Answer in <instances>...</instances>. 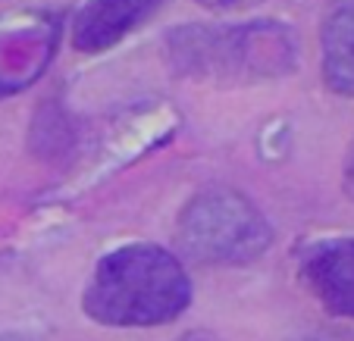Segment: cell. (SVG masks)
<instances>
[{
	"label": "cell",
	"mask_w": 354,
	"mask_h": 341,
	"mask_svg": "<svg viewBox=\"0 0 354 341\" xmlns=\"http://www.w3.org/2000/svg\"><path fill=\"white\" fill-rule=\"evenodd\" d=\"M192 304V279L160 244H126L100 257L82 310L100 326L151 329L179 320Z\"/></svg>",
	"instance_id": "obj_1"
},
{
	"label": "cell",
	"mask_w": 354,
	"mask_h": 341,
	"mask_svg": "<svg viewBox=\"0 0 354 341\" xmlns=\"http://www.w3.org/2000/svg\"><path fill=\"white\" fill-rule=\"evenodd\" d=\"M163 57L179 79L232 88L282 79L298 69V38L286 22L182 26L163 41Z\"/></svg>",
	"instance_id": "obj_2"
},
{
	"label": "cell",
	"mask_w": 354,
	"mask_h": 341,
	"mask_svg": "<svg viewBox=\"0 0 354 341\" xmlns=\"http://www.w3.org/2000/svg\"><path fill=\"white\" fill-rule=\"evenodd\" d=\"M176 238L185 257L207 266H245L267 254L273 228L245 194L210 188L194 194L176 220Z\"/></svg>",
	"instance_id": "obj_3"
},
{
	"label": "cell",
	"mask_w": 354,
	"mask_h": 341,
	"mask_svg": "<svg viewBox=\"0 0 354 341\" xmlns=\"http://www.w3.org/2000/svg\"><path fill=\"white\" fill-rule=\"evenodd\" d=\"M60 22L44 13L0 26V97L28 88L54 60Z\"/></svg>",
	"instance_id": "obj_4"
},
{
	"label": "cell",
	"mask_w": 354,
	"mask_h": 341,
	"mask_svg": "<svg viewBox=\"0 0 354 341\" xmlns=\"http://www.w3.org/2000/svg\"><path fill=\"white\" fill-rule=\"evenodd\" d=\"M298 275L333 316L354 320V235L310 244L301 254Z\"/></svg>",
	"instance_id": "obj_5"
},
{
	"label": "cell",
	"mask_w": 354,
	"mask_h": 341,
	"mask_svg": "<svg viewBox=\"0 0 354 341\" xmlns=\"http://www.w3.org/2000/svg\"><path fill=\"white\" fill-rule=\"evenodd\" d=\"M163 3L167 0H88L73 22V47L79 54H104L145 26Z\"/></svg>",
	"instance_id": "obj_6"
},
{
	"label": "cell",
	"mask_w": 354,
	"mask_h": 341,
	"mask_svg": "<svg viewBox=\"0 0 354 341\" xmlns=\"http://www.w3.org/2000/svg\"><path fill=\"white\" fill-rule=\"evenodd\" d=\"M323 81L329 91L354 97V0H339L320 28Z\"/></svg>",
	"instance_id": "obj_7"
},
{
	"label": "cell",
	"mask_w": 354,
	"mask_h": 341,
	"mask_svg": "<svg viewBox=\"0 0 354 341\" xmlns=\"http://www.w3.org/2000/svg\"><path fill=\"white\" fill-rule=\"evenodd\" d=\"M198 7L204 10H214V13H232V10H251V7H261L263 0H194Z\"/></svg>",
	"instance_id": "obj_8"
},
{
	"label": "cell",
	"mask_w": 354,
	"mask_h": 341,
	"mask_svg": "<svg viewBox=\"0 0 354 341\" xmlns=\"http://www.w3.org/2000/svg\"><path fill=\"white\" fill-rule=\"evenodd\" d=\"M342 185H345V194L354 201V141H351L348 157H345V175H342Z\"/></svg>",
	"instance_id": "obj_9"
},
{
	"label": "cell",
	"mask_w": 354,
	"mask_h": 341,
	"mask_svg": "<svg viewBox=\"0 0 354 341\" xmlns=\"http://www.w3.org/2000/svg\"><path fill=\"white\" fill-rule=\"evenodd\" d=\"M179 341H223V338L214 332H185Z\"/></svg>",
	"instance_id": "obj_10"
},
{
	"label": "cell",
	"mask_w": 354,
	"mask_h": 341,
	"mask_svg": "<svg viewBox=\"0 0 354 341\" xmlns=\"http://www.w3.org/2000/svg\"><path fill=\"white\" fill-rule=\"evenodd\" d=\"M0 341H38V338H32V335H22V332H7V335H0Z\"/></svg>",
	"instance_id": "obj_11"
}]
</instances>
